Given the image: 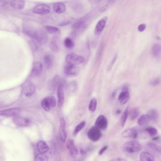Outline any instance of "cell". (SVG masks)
Returning a JSON list of instances; mask_svg holds the SVG:
<instances>
[{"instance_id":"cell-18","label":"cell","mask_w":161,"mask_h":161,"mask_svg":"<svg viewBox=\"0 0 161 161\" xmlns=\"http://www.w3.org/2000/svg\"><path fill=\"white\" fill-rule=\"evenodd\" d=\"M42 68L43 65L41 63L39 62H35L33 65L32 74L36 76L39 75L41 73Z\"/></svg>"},{"instance_id":"cell-37","label":"cell","mask_w":161,"mask_h":161,"mask_svg":"<svg viewBox=\"0 0 161 161\" xmlns=\"http://www.w3.org/2000/svg\"><path fill=\"white\" fill-rule=\"evenodd\" d=\"M50 46H51V49L53 50V52H57L58 51V46L57 44L56 41H52L51 42Z\"/></svg>"},{"instance_id":"cell-15","label":"cell","mask_w":161,"mask_h":161,"mask_svg":"<svg viewBox=\"0 0 161 161\" xmlns=\"http://www.w3.org/2000/svg\"><path fill=\"white\" fill-rule=\"evenodd\" d=\"M58 102L57 105L59 107H60L63 104L64 101V93L63 88L62 84L59 85L57 89Z\"/></svg>"},{"instance_id":"cell-2","label":"cell","mask_w":161,"mask_h":161,"mask_svg":"<svg viewBox=\"0 0 161 161\" xmlns=\"http://www.w3.org/2000/svg\"><path fill=\"white\" fill-rule=\"evenodd\" d=\"M141 144L136 140H131L125 142L122 146V151L128 153H137L141 149Z\"/></svg>"},{"instance_id":"cell-9","label":"cell","mask_w":161,"mask_h":161,"mask_svg":"<svg viewBox=\"0 0 161 161\" xmlns=\"http://www.w3.org/2000/svg\"><path fill=\"white\" fill-rule=\"evenodd\" d=\"M108 124V121L106 117L103 115H100L95 121L94 126L100 130H104L107 128Z\"/></svg>"},{"instance_id":"cell-6","label":"cell","mask_w":161,"mask_h":161,"mask_svg":"<svg viewBox=\"0 0 161 161\" xmlns=\"http://www.w3.org/2000/svg\"><path fill=\"white\" fill-rule=\"evenodd\" d=\"M51 8L49 6L46 4H41L37 5L32 10L35 14H39V15H46L50 13Z\"/></svg>"},{"instance_id":"cell-26","label":"cell","mask_w":161,"mask_h":161,"mask_svg":"<svg viewBox=\"0 0 161 161\" xmlns=\"http://www.w3.org/2000/svg\"><path fill=\"white\" fill-rule=\"evenodd\" d=\"M149 117L150 120L153 121H156L158 119V114L156 110L154 109H152L149 111L147 114Z\"/></svg>"},{"instance_id":"cell-42","label":"cell","mask_w":161,"mask_h":161,"mask_svg":"<svg viewBox=\"0 0 161 161\" xmlns=\"http://www.w3.org/2000/svg\"><path fill=\"white\" fill-rule=\"evenodd\" d=\"M116 94V92L115 91V92H114L112 93V95H111V97H112V98H115V96Z\"/></svg>"},{"instance_id":"cell-35","label":"cell","mask_w":161,"mask_h":161,"mask_svg":"<svg viewBox=\"0 0 161 161\" xmlns=\"http://www.w3.org/2000/svg\"><path fill=\"white\" fill-rule=\"evenodd\" d=\"M97 101L95 99H93L90 102L89 105V109L91 111H94L97 109Z\"/></svg>"},{"instance_id":"cell-29","label":"cell","mask_w":161,"mask_h":161,"mask_svg":"<svg viewBox=\"0 0 161 161\" xmlns=\"http://www.w3.org/2000/svg\"><path fill=\"white\" fill-rule=\"evenodd\" d=\"M129 115V119L131 120H134L138 117L139 115V111L137 108H134L131 110Z\"/></svg>"},{"instance_id":"cell-28","label":"cell","mask_w":161,"mask_h":161,"mask_svg":"<svg viewBox=\"0 0 161 161\" xmlns=\"http://www.w3.org/2000/svg\"><path fill=\"white\" fill-rule=\"evenodd\" d=\"M85 125H86V122L85 121H83L81 122L80 124H78L74 129L73 133V136H76L80 132L81 130L84 128Z\"/></svg>"},{"instance_id":"cell-23","label":"cell","mask_w":161,"mask_h":161,"mask_svg":"<svg viewBox=\"0 0 161 161\" xmlns=\"http://www.w3.org/2000/svg\"><path fill=\"white\" fill-rule=\"evenodd\" d=\"M139 157L141 161H154V156L148 152H142Z\"/></svg>"},{"instance_id":"cell-7","label":"cell","mask_w":161,"mask_h":161,"mask_svg":"<svg viewBox=\"0 0 161 161\" xmlns=\"http://www.w3.org/2000/svg\"><path fill=\"white\" fill-rule=\"evenodd\" d=\"M139 128L137 127H133L128 128L124 130L122 133V136L124 138H130V139H136L139 136Z\"/></svg>"},{"instance_id":"cell-13","label":"cell","mask_w":161,"mask_h":161,"mask_svg":"<svg viewBox=\"0 0 161 161\" xmlns=\"http://www.w3.org/2000/svg\"><path fill=\"white\" fill-rule=\"evenodd\" d=\"M13 122L18 127H23L29 126L31 123L30 121L27 118H22V117H15L13 119Z\"/></svg>"},{"instance_id":"cell-19","label":"cell","mask_w":161,"mask_h":161,"mask_svg":"<svg viewBox=\"0 0 161 161\" xmlns=\"http://www.w3.org/2000/svg\"><path fill=\"white\" fill-rule=\"evenodd\" d=\"M10 5L13 8L21 10L24 7L25 2L22 0H14L10 1Z\"/></svg>"},{"instance_id":"cell-32","label":"cell","mask_w":161,"mask_h":161,"mask_svg":"<svg viewBox=\"0 0 161 161\" xmlns=\"http://www.w3.org/2000/svg\"><path fill=\"white\" fill-rule=\"evenodd\" d=\"M85 28V24L83 21H79L74 24L72 26V29L74 30L83 29Z\"/></svg>"},{"instance_id":"cell-1","label":"cell","mask_w":161,"mask_h":161,"mask_svg":"<svg viewBox=\"0 0 161 161\" xmlns=\"http://www.w3.org/2000/svg\"><path fill=\"white\" fill-rule=\"evenodd\" d=\"M24 31L27 35L32 37L40 44L45 43L47 40L46 34L41 30L34 29L29 27H26Z\"/></svg>"},{"instance_id":"cell-30","label":"cell","mask_w":161,"mask_h":161,"mask_svg":"<svg viewBox=\"0 0 161 161\" xmlns=\"http://www.w3.org/2000/svg\"><path fill=\"white\" fill-rule=\"evenodd\" d=\"M45 29L47 32L51 34H56V33H60V29L57 27H53V26H47L45 27Z\"/></svg>"},{"instance_id":"cell-40","label":"cell","mask_w":161,"mask_h":161,"mask_svg":"<svg viewBox=\"0 0 161 161\" xmlns=\"http://www.w3.org/2000/svg\"><path fill=\"white\" fill-rule=\"evenodd\" d=\"M108 149V146H104L99 151L98 154L99 156H102L103 154H104V152L106 150Z\"/></svg>"},{"instance_id":"cell-10","label":"cell","mask_w":161,"mask_h":161,"mask_svg":"<svg viewBox=\"0 0 161 161\" xmlns=\"http://www.w3.org/2000/svg\"><path fill=\"white\" fill-rule=\"evenodd\" d=\"M35 86L31 82H28L24 85L23 93L26 97H32L35 93Z\"/></svg>"},{"instance_id":"cell-38","label":"cell","mask_w":161,"mask_h":161,"mask_svg":"<svg viewBox=\"0 0 161 161\" xmlns=\"http://www.w3.org/2000/svg\"><path fill=\"white\" fill-rule=\"evenodd\" d=\"M160 82V79H159V78H156V79H154V80H152L150 82V84L152 86L155 87V86H157V85H159Z\"/></svg>"},{"instance_id":"cell-34","label":"cell","mask_w":161,"mask_h":161,"mask_svg":"<svg viewBox=\"0 0 161 161\" xmlns=\"http://www.w3.org/2000/svg\"><path fill=\"white\" fill-rule=\"evenodd\" d=\"M49 158L46 155L40 154L36 155L35 158V161H48Z\"/></svg>"},{"instance_id":"cell-27","label":"cell","mask_w":161,"mask_h":161,"mask_svg":"<svg viewBox=\"0 0 161 161\" xmlns=\"http://www.w3.org/2000/svg\"><path fill=\"white\" fill-rule=\"evenodd\" d=\"M128 114H129V107L128 106L123 112V115L121 118V125H122V127H123L125 125L126 121L127 120Z\"/></svg>"},{"instance_id":"cell-21","label":"cell","mask_w":161,"mask_h":161,"mask_svg":"<svg viewBox=\"0 0 161 161\" xmlns=\"http://www.w3.org/2000/svg\"><path fill=\"white\" fill-rule=\"evenodd\" d=\"M53 10L55 12L58 14L63 13L66 10V6L65 4L62 2L55 3L53 6Z\"/></svg>"},{"instance_id":"cell-31","label":"cell","mask_w":161,"mask_h":161,"mask_svg":"<svg viewBox=\"0 0 161 161\" xmlns=\"http://www.w3.org/2000/svg\"><path fill=\"white\" fill-rule=\"evenodd\" d=\"M64 45L65 46L69 49H71L74 46V43L73 41L71 39V38L67 37L65 39L64 42Z\"/></svg>"},{"instance_id":"cell-5","label":"cell","mask_w":161,"mask_h":161,"mask_svg":"<svg viewBox=\"0 0 161 161\" xmlns=\"http://www.w3.org/2000/svg\"><path fill=\"white\" fill-rule=\"evenodd\" d=\"M102 133L101 130L95 126H93L88 130L87 137L91 141L97 142L102 137Z\"/></svg>"},{"instance_id":"cell-36","label":"cell","mask_w":161,"mask_h":161,"mask_svg":"<svg viewBox=\"0 0 161 161\" xmlns=\"http://www.w3.org/2000/svg\"><path fill=\"white\" fill-rule=\"evenodd\" d=\"M146 132L148 133L150 136H152V137L155 136L158 133L157 129L154 127L147 128L146 129Z\"/></svg>"},{"instance_id":"cell-4","label":"cell","mask_w":161,"mask_h":161,"mask_svg":"<svg viewBox=\"0 0 161 161\" xmlns=\"http://www.w3.org/2000/svg\"><path fill=\"white\" fill-rule=\"evenodd\" d=\"M56 105V98L53 96L46 97L42 101V107L46 111H49L51 108L55 107Z\"/></svg>"},{"instance_id":"cell-41","label":"cell","mask_w":161,"mask_h":161,"mask_svg":"<svg viewBox=\"0 0 161 161\" xmlns=\"http://www.w3.org/2000/svg\"><path fill=\"white\" fill-rule=\"evenodd\" d=\"M109 161H128L127 159L122 157H117V158H114L109 160Z\"/></svg>"},{"instance_id":"cell-8","label":"cell","mask_w":161,"mask_h":161,"mask_svg":"<svg viewBox=\"0 0 161 161\" xmlns=\"http://www.w3.org/2000/svg\"><path fill=\"white\" fill-rule=\"evenodd\" d=\"M59 135L60 139L63 143L66 142L67 133L66 131V122L63 118L60 119L59 127Z\"/></svg>"},{"instance_id":"cell-22","label":"cell","mask_w":161,"mask_h":161,"mask_svg":"<svg viewBox=\"0 0 161 161\" xmlns=\"http://www.w3.org/2000/svg\"><path fill=\"white\" fill-rule=\"evenodd\" d=\"M44 63L47 69L52 68L53 64V57L50 54H47L44 57Z\"/></svg>"},{"instance_id":"cell-17","label":"cell","mask_w":161,"mask_h":161,"mask_svg":"<svg viewBox=\"0 0 161 161\" xmlns=\"http://www.w3.org/2000/svg\"><path fill=\"white\" fill-rule=\"evenodd\" d=\"M36 148L38 152H39L41 154L46 153L49 150V147L48 146L47 144L45 141L42 140H41L38 142L36 146Z\"/></svg>"},{"instance_id":"cell-24","label":"cell","mask_w":161,"mask_h":161,"mask_svg":"<svg viewBox=\"0 0 161 161\" xmlns=\"http://www.w3.org/2000/svg\"><path fill=\"white\" fill-rule=\"evenodd\" d=\"M161 53V46L159 43H155L152 47V55L154 57L157 58L160 56Z\"/></svg>"},{"instance_id":"cell-16","label":"cell","mask_w":161,"mask_h":161,"mask_svg":"<svg viewBox=\"0 0 161 161\" xmlns=\"http://www.w3.org/2000/svg\"><path fill=\"white\" fill-rule=\"evenodd\" d=\"M129 98V94L128 90H123L119 94L118 99L121 105L127 103Z\"/></svg>"},{"instance_id":"cell-3","label":"cell","mask_w":161,"mask_h":161,"mask_svg":"<svg viewBox=\"0 0 161 161\" xmlns=\"http://www.w3.org/2000/svg\"><path fill=\"white\" fill-rule=\"evenodd\" d=\"M65 60L68 64L77 65L83 63L85 62V58L81 55L71 53L67 54L65 57Z\"/></svg>"},{"instance_id":"cell-14","label":"cell","mask_w":161,"mask_h":161,"mask_svg":"<svg viewBox=\"0 0 161 161\" xmlns=\"http://www.w3.org/2000/svg\"><path fill=\"white\" fill-rule=\"evenodd\" d=\"M66 146L72 157H75L78 154V150L75 145L74 141L72 139H69L67 141Z\"/></svg>"},{"instance_id":"cell-39","label":"cell","mask_w":161,"mask_h":161,"mask_svg":"<svg viewBox=\"0 0 161 161\" xmlns=\"http://www.w3.org/2000/svg\"><path fill=\"white\" fill-rule=\"evenodd\" d=\"M146 29V25L145 24H141L138 27V30L139 32H143Z\"/></svg>"},{"instance_id":"cell-11","label":"cell","mask_w":161,"mask_h":161,"mask_svg":"<svg viewBox=\"0 0 161 161\" xmlns=\"http://www.w3.org/2000/svg\"><path fill=\"white\" fill-rule=\"evenodd\" d=\"M79 68L75 65L67 64L65 66L64 71L66 75L76 76L79 72Z\"/></svg>"},{"instance_id":"cell-20","label":"cell","mask_w":161,"mask_h":161,"mask_svg":"<svg viewBox=\"0 0 161 161\" xmlns=\"http://www.w3.org/2000/svg\"><path fill=\"white\" fill-rule=\"evenodd\" d=\"M149 117L146 114V115H143L139 117L138 121V124L139 126L141 127L146 126L149 124L150 121Z\"/></svg>"},{"instance_id":"cell-25","label":"cell","mask_w":161,"mask_h":161,"mask_svg":"<svg viewBox=\"0 0 161 161\" xmlns=\"http://www.w3.org/2000/svg\"><path fill=\"white\" fill-rule=\"evenodd\" d=\"M106 19H100L97 23L95 27V31L98 32H101L103 31L106 24Z\"/></svg>"},{"instance_id":"cell-12","label":"cell","mask_w":161,"mask_h":161,"mask_svg":"<svg viewBox=\"0 0 161 161\" xmlns=\"http://www.w3.org/2000/svg\"><path fill=\"white\" fill-rule=\"evenodd\" d=\"M20 112L19 108H14L0 111V116L4 117L16 116Z\"/></svg>"},{"instance_id":"cell-33","label":"cell","mask_w":161,"mask_h":161,"mask_svg":"<svg viewBox=\"0 0 161 161\" xmlns=\"http://www.w3.org/2000/svg\"><path fill=\"white\" fill-rule=\"evenodd\" d=\"M147 146H149V148L151 149V150L156 152L157 153H160L161 152V149H160V146H158L155 143H153V142H149L147 144Z\"/></svg>"}]
</instances>
